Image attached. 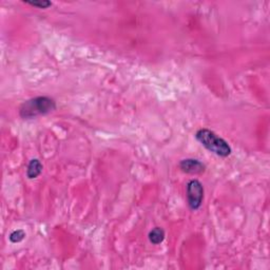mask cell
Instances as JSON below:
<instances>
[{"mask_svg":"<svg viewBox=\"0 0 270 270\" xmlns=\"http://www.w3.org/2000/svg\"><path fill=\"white\" fill-rule=\"evenodd\" d=\"M56 110V102L49 96H38L25 101L19 108V115L24 120H33Z\"/></svg>","mask_w":270,"mask_h":270,"instance_id":"obj_1","label":"cell"},{"mask_svg":"<svg viewBox=\"0 0 270 270\" xmlns=\"http://www.w3.org/2000/svg\"><path fill=\"white\" fill-rule=\"evenodd\" d=\"M197 142L211 153L221 157H228L231 154V147L223 137L209 129H199L196 133Z\"/></svg>","mask_w":270,"mask_h":270,"instance_id":"obj_2","label":"cell"},{"mask_svg":"<svg viewBox=\"0 0 270 270\" xmlns=\"http://www.w3.org/2000/svg\"><path fill=\"white\" fill-rule=\"evenodd\" d=\"M187 195V204H188L189 208L193 211H196L200 208L204 200V186L198 179H191L187 184L186 189Z\"/></svg>","mask_w":270,"mask_h":270,"instance_id":"obj_3","label":"cell"},{"mask_svg":"<svg viewBox=\"0 0 270 270\" xmlns=\"http://www.w3.org/2000/svg\"><path fill=\"white\" fill-rule=\"evenodd\" d=\"M178 166L179 169L188 174H200L206 170V166L196 158H185Z\"/></svg>","mask_w":270,"mask_h":270,"instance_id":"obj_4","label":"cell"},{"mask_svg":"<svg viewBox=\"0 0 270 270\" xmlns=\"http://www.w3.org/2000/svg\"><path fill=\"white\" fill-rule=\"evenodd\" d=\"M43 169L44 166L40 163L38 158H33V160L30 161L29 165H27L26 176L30 179L37 178L41 174V172H43Z\"/></svg>","mask_w":270,"mask_h":270,"instance_id":"obj_5","label":"cell"},{"mask_svg":"<svg viewBox=\"0 0 270 270\" xmlns=\"http://www.w3.org/2000/svg\"><path fill=\"white\" fill-rule=\"evenodd\" d=\"M165 237H166V232H165V230L163 229V228H161V227L153 228V229H152L148 234L149 241L153 245L162 244L164 242V240H165Z\"/></svg>","mask_w":270,"mask_h":270,"instance_id":"obj_6","label":"cell"},{"mask_svg":"<svg viewBox=\"0 0 270 270\" xmlns=\"http://www.w3.org/2000/svg\"><path fill=\"white\" fill-rule=\"evenodd\" d=\"M25 238V232L22 229H18V230H15L13 231L11 234H10V241L12 242V243L16 244V243H20Z\"/></svg>","mask_w":270,"mask_h":270,"instance_id":"obj_7","label":"cell"},{"mask_svg":"<svg viewBox=\"0 0 270 270\" xmlns=\"http://www.w3.org/2000/svg\"><path fill=\"white\" fill-rule=\"evenodd\" d=\"M24 2L32 6H36V8L39 9H48L52 5V2L48 1V0H39V1H25V0H24Z\"/></svg>","mask_w":270,"mask_h":270,"instance_id":"obj_8","label":"cell"}]
</instances>
